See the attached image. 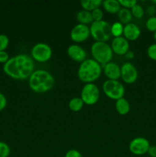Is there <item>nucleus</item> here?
I'll list each match as a JSON object with an SVG mask.
<instances>
[{
	"label": "nucleus",
	"mask_w": 156,
	"mask_h": 157,
	"mask_svg": "<svg viewBox=\"0 0 156 157\" xmlns=\"http://www.w3.org/2000/svg\"><path fill=\"white\" fill-rule=\"evenodd\" d=\"M102 90L104 94L112 100L123 98L125 94V87L119 80H106L102 84Z\"/></svg>",
	"instance_id": "obj_6"
},
{
	"label": "nucleus",
	"mask_w": 156,
	"mask_h": 157,
	"mask_svg": "<svg viewBox=\"0 0 156 157\" xmlns=\"http://www.w3.org/2000/svg\"><path fill=\"white\" fill-rule=\"evenodd\" d=\"M147 55L150 59L156 61V42L148 46L147 48Z\"/></svg>",
	"instance_id": "obj_27"
},
{
	"label": "nucleus",
	"mask_w": 156,
	"mask_h": 157,
	"mask_svg": "<svg viewBox=\"0 0 156 157\" xmlns=\"http://www.w3.org/2000/svg\"><path fill=\"white\" fill-rule=\"evenodd\" d=\"M139 76L136 66L131 62H125L121 66V78L126 84H133Z\"/></svg>",
	"instance_id": "obj_10"
},
{
	"label": "nucleus",
	"mask_w": 156,
	"mask_h": 157,
	"mask_svg": "<svg viewBox=\"0 0 156 157\" xmlns=\"http://www.w3.org/2000/svg\"><path fill=\"white\" fill-rule=\"evenodd\" d=\"M51 48L44 42H38L32 47L31 50L32 58L38 62L44 63L49 61L52 56Z\"/></svg>",
	"instance_id": "obj_7"
},
{
	"label": "nucleus",
	"mask_w": 156,
	"mask_h": 157,
	"mask_svg": "<svg viewBox=\"0 0 156 157\" xmlns=\"http://www.w3.org/2000/svg\"><path fill=\"white\" fill-rule=\"evenodd\" d=\"M110 46L113 53L118 55H125L129 51V42L123 36L113 38Z\"/></svg>",
	"instance_id": "obj_12"
},
{
	"label": "nucleus",
	"mask_w": 156,
	"mask_h": 157,
	"mask_svg": "<svg viewBox=\"0 0 156 157\" xmlns=\"http://www.w3.org/2000/svg\"><path fill=\"white\" fill-rule=\"evenodd\" d=\"M151 147L150 143L146 138L139 136L132 140L128 145L129 151L136 156H142L148 153L149 147Z\"/></svg>",
	"instance_id": "obj_9"
},
{
	"label": "nucleus",
	"mask_w": 156,
	"mask_h": 157,
	"mask_svg": "<svg viewBox=\"0 0 156 157\" xmlns=\"http://www.w3.org/2000/svg\"><path fill=\"white\" fill-rule=\"evenodd\" d=\"M68 56L76 62H83L87 58V52L83 47L77 44H72L67 48Z\"/></svg>",
	"instance_id": "obj_13"
},
{
	"label": "nucleus",
	"mask_w": 156,
	"mask_h": 157,
	"mask_svg": "<svg viewBox=\"0 0 156 157\" xmlns=\"http://www.w3.org/2000/svg\"><path fill=\"white\" fill-rule=\"evenodd\" d=\"M76 19L79 21L80 24L83 25H88L93 23V18H92L91 12H89V11L84 10V9H82V10L79 11L76 14Z\"/></svg>",
	"instance_id": "obj_18"
},
{
	"label": "nucleus",
	"mask_w": 156,
	"mask_h": 157,
	"mask_svg": "<svg viewBox=\"0 0 156 157\" xmlns=\"http://www.w3.org/2000/svg\"><path fill=\"white\" fill-rule=\"evenodd\" d=\"M90 35V27L87 25L77 24L73 26L70 31V37L72 41L74 42L80 43L86 41L89 38Z\"/></svg>",
	"instance_id": "obj_11"
},
{
	"label": "nucleus",
	"mask_w": 156,
	"mask_h": 157,
	"mask_svg": "<svg viewBox=\"0 0 156 157\" xmlns=\"http://www.w3.org/2000/svg\"><path fill=\"white\" fill-rule=\"evenodd\" d=\"M80 98L84 101V104L93 105L96 104L99 98V87L94 83L86 84L83 87L80 93Z\"/></svg>",
	"instance_id": "obj_8"
},
{
	"label": "nucleus",
	"mask_w": 156,
	"mask_h": 157,
	"mask_svg": "<svg viewBox=\"0 0 156 157\" xmlns=\"http://www.w3.org/2000/svg\"><path fill=\"white\" fill-rule=\"evenodd\" d=\"M153 36H154V39L155 40V41H156V32H154V35H153Z\"/></svg>",
	"instance_id": "obj_36"
},
{
	"label": "nucleus",
	"mask_w": 156,
	"mask_h": 157,
	"mask_svg": "<svg viewBox=\"0 0 156 157\" xmlns=\"http://www.w3.org/2000/svg\"><path fill=\"white\" fill-rule=\"evenodd\" d=\"M147 12H148V15H150V17L151 16H154V14H155L156 12V7L155 6H148V9H147Z\"/></svg>",
	"instance_id": "obj_33"
},
{
	"label": "nucleus",
	"mask_w": 156,
	"mask_h": 157,
	"mask_svg": "<svg viewBox=\"0 0 156 157\" xmlns=\"http://www.w3.org/2000/svg\"><path fill=\"white\" fill-rule=\"evenodd\" d=\"M7 105V99L2 92H0V111L4 110Z\"/></svg>",
	"instance_id": "obj_32"
},
{
	"label": "nucleus",
	"mask_w": 156,
	"mask_h": 157,
	"mask_svg": "<svg viewBox=\"0 0 156 157\" xmlns=\"http://www.w3.org/2000/svg\"><path fill=\"white\" fill-rule=\"evenodd\" d=\"M104 75L109 80H119L121 78V67L116 63L110 61L102 66Z\"/></svg>",
	"instance_id": "obj_14"
},
{
	"label": "nucleus",
	"mask_w": 156,
	"mask_h": 157,
	"mask_svg": "<svg viewBox=\"0 0 156 157\" xmlns=\"http://www.w3.org/2000/svg\"><path fill=\"white\" fill-rule=\"evenodd\" d=\"M84 105V101H82V99L80 98H77V97H75V98H73L72 99H70L68 103L69 109L71 111L73 112H78L80 110H81V109L83 108Z\"/></svg>",
	"instance_id": "obj_21"
},
{
	"label": "nucleus",
	"mask_w": 156,
	"mask_h": 157,
	"mask_svg": "<svg viewBox=\"0 0 156 157\" xmlns=\"http://www.w3.org/2000/svg\"><path fill=\"white\" fill-rule=\"evenodd\" d=\"M118 18H119V22L122 24H128L132 19V15L130 9H125V8H121L120 10L118 12Z\"/></svg>",
	"instance_id": "obj_20"
},
{
	"label": "nucleus",
	"mask_w": 156,
	"mask_h": 157,
	"mask_svg": "<svg viewBox=\"0 0 156 157\" xmlns=\"http://www.w3.org/2000/svg\"><path fill=\"white\" fill-rule=\"evenodd\" d=\"M119 2L121 7L128 9H131L133 6H136L138 3L136 0H119Z\"/></svg>",
	"instance_id": "obj_29"
},
{
	"label": "nucleus",
	"mask_w": 156,
	"mask_h": 157,
	"mask_svg": "<svg viewBox=\"0 0 156 157\" xmlns=\"http://www.w3.org/2000/svg\"><path fill=\"white\" fill-rule=\"evenodd\" d=\"M91 15L93 21H101L103 18V12L100 8H97V9H95L94 10L92 11Z\"/></svg>",
	"instance_id": "obj_26"
},
{
	"label": "nucleus",
	"mask_w": 156,
	"mask_h": 157,
	"mask_svg": "<svg viewBox=\"0 0 156 157\" xmlns=\"http://www.w3.org/2000/svg\"><path fill=\"white\" fill-rule=\"evenodd\" d=\"M28 85L35 93H45L54 85V78L47 71L38 69L34 71L28 78Z\"/></svg>",
	"instance_id": "obj_2"
},
{
	"label": "nucleus",
	"mask_w": 156,
	"mask_h": 157,
	"mask_svg": "<svg viewBox=\"0 0 156 157\" xmlns=\"http://www.w3.org/2000/svg\"><path fill=\"white\" fill-rule=\"evenodd\" d=\"M3 71L14 79H27L35 71V62L28 55L20 54L9 58L3 65Z\"/></svg>",
	"instance_id": "obj_1"
},
{
	"label": "nucleus",
	"mask_w": 156,
	"mask_h": 157,
	"mask_svg": "<svg viewBox=\"0 0 156 157\" xmlns=\"http://www.w3.org/2000/svg\"><path fill=\"white\" fill-rule=\"evenodd\" d=\"M132 12V17H135L136 18H141L143 17L144 14H145V10H144L143 7L141 5L136 4V6H133L131 9H130Z\"/></svg>",
	"instance_id": "obj_23"
},
{
	"label": "nucleus",
	"mask_w": 156,
	"mask_h": 157,
	"mask_svg": "<svg viewBox=\"0 0 156 157\" xmlns=\"http://www.w3.org/2000/svg\"><path fill=\"white\" fill-rule=\"evenodd\" d=\"M125 58H128V59H132V58H134V53L131 51H128L126 54H125Z\"/></svg>",
	"instance_id": "obj_35"
},
{
	"label": "nucleus",
	"mask_w": 156,
	"mask_h": 157,
	"mask_svg": "<svg viewBox=\"0 0 156 157\" xmlns=\"http://www.w3.org/2000/svg\"><path fill=\"white\" fill-rule=\"evenodd\" d=\"M152 2V3H153V4L156 5V0H154V1H152V2Z\"/></svg>",
	"instance_id": "obj_37"
},
{
	"label": "nucleus",
	"mask_w": 156,
	"mask_h": 157,
	"mask_svg": "<svg viewBox=\"0 0 156 157\" xmlns=\"http://www.w3.org/2000/svg\"><path fill=\"white\" fill-rule=\"evenodd\" d=\"M145 27L149 32H156V16H151L146 20L145 22Z\"/></svg>",
	"instance_id": "obj_24"
},
{
	"label": "nucleus",
	"mask_w": 156,
	"mask_h": 157,
	"mask_svg": "<svg viewBox=\"0 0 156 157\" xmlns=\"http://www.w3.org/2000/svg\"><path fill=\"white\" fill-rule=\"evenodd\" d=\"M104 9L110 14L118 13L121 7L119 0H105L102 3Z\"/></svg>",
	"instance_id": "obj_17"
},
{
	"label": "nucleus",
	"mask_w": 156,
	"mask_h": 157,
	"mask_svg": "<svg viewBox=\"0 0 156 157\" xmlns=\"http://www.w3.org/2000/svg\"><path fill=\"white\" fill-rule=\"evenodd\" d=\"M9 55L6 51H0V63L5 64L9 61Z\"/></svg>",
	"instance_id": "obj_31"
},
{
	"label": "nucleus",
	"mask_w": 156,
	"mask_h": 157,
	"mask_svg": "<svg viewBox=\"0 0 156 157\" xmlns=\"http://www.w3.org/2000/svg\"><path fill=\"white\" fill-rule=\"evenodd\" d=\"M124 26L119 21H115L111 25V34L114 38L120 37L123 35Z\"/></svg>",
	"instance_id": "obj_22"
},
{
	"label": "nucleus",
	"mask_w": 156,
	"mask_h": 157,
	"mask_svg": "<svg viewBox=\"0 0 156 157\" xmlns=\"http://www.w3.org/2000/svg\"><path fill=\"white\" fill-rule=\"evenodd\" d=\"M102 3V1L101 0H81L80 1V5L83 9L89 12H92L95 9L99 8Z\"/></svg>",
	"instance_id": "obj_19"
},
{
	"label": "nucleus",
	"mask_w": 156,
	"mask_h": 157,
	"mask_svg": "<svg viewBox=\"0 0 156 157\" xmlns=\"http://www.w3.org/2000/svg\"><path fill=\"white\" fill-rule=\"evenodd\" d=\"M102 66L93 58H88L80 63L77 71V76L82 82L93 83L100 77Z\"/></svg>",
	"instance_id": "obj_3"
},
{
	"label": "nucleus",
	"mask_w": 156,
	"mask_h": 157,
	"mask_svg": "<svg viewBox=\"0 0 156 157\" xmlns=\"http://www.w3.org/2000/svg\"><path fill=\"white\" fill-rule=\"evenodd\" d=\"M9 44V37L5 34H0V51H6Z\"/></svg>",
	"instance_id": "obj_28"
},
{
	"label": "nucleus",
	"mask_w": 156,
	"mask_h": 157,
	"mask_svg": "<svg viewBox=\"0 0 156 157\" xmlns=\"http://www.w3.org/2000/svg\"><path fill=\"white\" fill-rule=\"evenodd\" d=\"M141 29L135 23H128L124 26L123 35L127 40L135 41L140 37Z\"/></svg>",
	"instance_id": "obj_15"
},
{
	"label": "nucleus",
	"mask_w": 156,
	"mask_h": 157,
	"mask_svg": "<svg viewBox=\"0 0 156 157\" xmlns=\"http://www.w3.org/2000/svg\"><path fill=\"white\" fill-rule=\"evenodd\" d=\"M90 35L96 41L106 42L111 37V24L105 20L93 21L90 26Z\"/></svg>",
	"instance_id": "obj_5"
},
{
	"label": "nucleus",
	"mask_w": 156,
	"mask_h": 157,
	"mask_svg": "<svg viewBox=\"0 0 156 157\" xmlns=\"http://www.w3.org/2000/svg\"><path fill=\"white\" fill-rule=\"evenodd\" d=\"M93 59L97 61L101 66L110 62L113 58V52L111 46L106 42L95 41L92 44L90 48Z\"/></svg>",
	"instance_id": "obj_4"
},
{
	"label": "nucleus",
	"mask_w": 156,
	"mask_h": 157,
	"mask_svg": "<svg viewBox=\"0 0 156 157\" xmlns=\"http://www.w3.org/2000/svg\"><path fill=\"white\" fill-rule=\"evenodd\" d=\"M64 157H84V156H83L82 153H81L80 151H78L77 150L71 149V150H69L66 153L65 156Z\"/></svg>",
	"instance_id": "obj_30"
},
{
	"label": "nucleus",
	"mask_w": 156,
	"mask_h": 157,
	"mask_svg": "<svg viewBox=\"0 0 156 157\" xmlns=\"http://www.w3.org/2000/svg\"><path fill=\"white\" fill-rule=\"evenodd\" d=\"M115 108H116L117 113L120 115L127 114L130 110L129 102L124 98H119L116 101Z\"/></svg>",
	"instance_id": "obj_16"
},
{
	"label": "nucleus",
	"mask_w": 156,
	"mask_h": 157,
	"mask_svg": "<svg viewBox=\"0 0 156 157\" xmlns=\"http://www.w3.org/2000/svg\"><path fill=\"white\" fill-rule=\"evenodd\" d=\"M11 153V149L6 143L0 141V157H9Z\"/></svg>",
	"instance_id": "obj_25"
},
{
	"label": "nucleus",
	"mask_w": 156,
	"mask_h": 157,
	"mask_svg": "<svg viewBox=\"0 0 156 157\" xmlns=\"http://www.w3.org/2000/svg\"><path fill=\"white\" fill-rule=\"evenodd\" d=\"M147 153L151 157H156V146H151Z\"/></svg>",
	"instance_id": "obj_34"
}]
</instances>
